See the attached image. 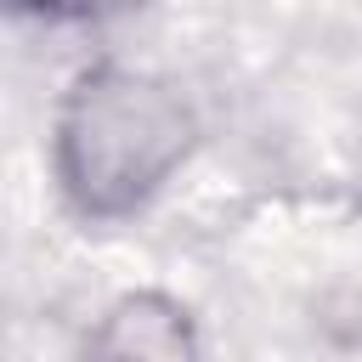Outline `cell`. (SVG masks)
<instances>
[{
	"instance_id": "obj_2",
	"label": "cell",
	"mask_w": 362,
	"mask_h": 362,
	"mask_svg": "<svg viewBox=\"0 0 362 362\" xmlns=\"http://www.w3.org/2000/svg\"><path fill=\"white\" fill-rule=\"evenodd\" d=\"M85 362H192V328H187V311L158 300V294H130L119 300L90 345H85Z\"/></svg>"
},
{
	"instance_id": "obj_1",
	"label": "cell",
	"mask_w": 362,
	"mask_h": 362,
	"mask_svg": "<svg viewBox=\"0 0 362 362\" xmlns=\"http://www.w3.org/2000/svg\"><path fill=\"white\" fill-rule=\"evenodd\" d=\"M181 153H187V113L158 85L124 74L85 79L57 130L62 187L90 215L136 209Z\"/></svg>"
}]
</instances>
